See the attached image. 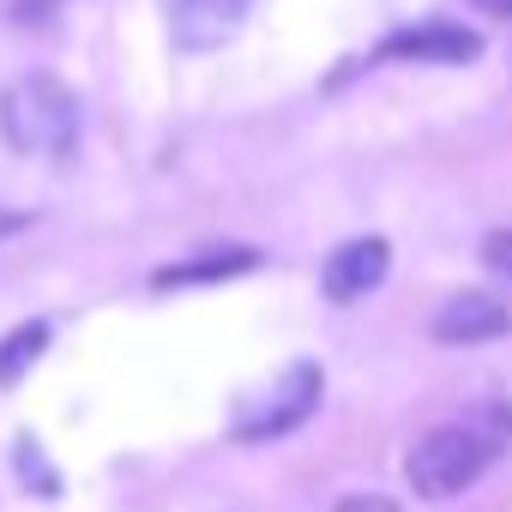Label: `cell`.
Returning a JSON list of instances; mask_svg holds the SVG:
<instances>
[{"label":"cell","instance_id":"obj_1","mask_svg":"<svg viewBox=\"0 0 512 512\" xmlns=\"http://www.w3.org/2000/svg\"><path fill=\"white\" fill-rule=\"evenodd\" d=\"M0 139L25 157L67 163L79 151V97L55 73H25L0 91Z\"/></svg>","mask_w":512,"mask_h":512},{"label":"cell","instance_id":"obj_2","mask_svg":"<svg viewBox=\"0 0 512 512\" xmlns=\"http://www.w3.org/2000/svg\"><path fill=\"white\" fill-rule=\"evenodd\" d=\"M494 452H500L494 434H482V428H470V422H452V428H434V434H422V440L410 446L404 476H410V488H416L422 500H452V494H464V488L494 464Z\"/></svg>","mask_w":512,"mask_h":512},{"label":"cell","instance_id":"obj_3","mask_svg":"<svg viewBox=\"0 0 512 512\" xmlns=\"http://www.w3.org/2000/svg\"><path fill=\"white\" fill-rule=\"evenodd\" d=\"M320 392H326V374H320L314 362L284 368V380L235 422V440H278V434L302 428V422L320 410Z\"/></svg>","mask_w":512,"mask_h":512},{"label":"cell","instance_id":"obj_4","mask_svg":"<svg viewBox=\"0 0 512 512\" xmlns=\"http://www.w3.org/2000/svg\"><path fill=\"white\" fill-rule=\"evenodd\" d=\"M386 272H392V247H386L380 235H356V241L332 247V260H326V272H320V290H326L332 302H362L368 290L386 284Z\"/></svg>","mask_w":512,"mask_h":512},{"label":"cell","instance_id":"obj_5","mask_svg":"<svg viewBox=\"0 0 512 512\" xmlns=\"http://www.w3.org/2000/svg\"><path fill=\"white\" fill-rule=\"evenodd\" d=\"M506 332H512V296H494V290H464L434 314L440 344H488Z\"/></svg>","mask_w":512,"mask_h":512},{"label":"cell","instance_id":"obj_6","mask_svg":"<svg viewBox=\"0 0 512 512\" xmlns=\"http://www.w3.org/2000/svg\"><path fill=\"white\" fill-rule=\"evenodd\" d=\"M163 13H169V37L175 49H223L241 19H247V0H163Z\"/></svg>","mask_w":512,"mask_h":512},{"label":"cell","instance_id":"obj_7","mask_svg":"<svg viewBox=\"0 0 512 512\" xmlns=\"http://www.w3.org/2000/svg\"><path fill=\"white\" fill-rule=\"evenodd\" d=\"M482 55V37L452 25V19H428V25H410V31H392L380 43V61H446V67H464Z\"/></svg>","mask_w":512,"mask_h":512},{"label":"cell","instance_id":"obj_8","mask_svg":"<svg viewBox=\"0 0 512 512\" xmlns=\"http://www.w3.org/2000/svg\"><path fill=\"white\" fill-rule=\"evenodd\" d=\"M260 266L253 247H223V253H205V260H187V266H163L157 272V290H181V284H217V278H241Z\"/></svg>","mask_w":512,"mask_h":512},{"label":"cell","instance_id":"obj_9","mask_svg":"<svg viewBox=\"0 0 512 512\" xmlns=\"http://www.w3.org/2000/svg\"><path fill=\"white\" fill-rule=\"evenodd\" d=\"M43 344H49V326L43 320H31V326H19L7 344H0V386H7V380H19L37 356H43Z\"/></svg>","mask_w":512,"mask_h":512},{"label":"cell","instance_id":"obj_10","mask_svg":"<svg viewBox=\"0 0 512 512\" xmlns=\"http://www.w3.org/2000/svg\"><path fill=\"white\" fill-rule=\"evenodd\" d=\"M482 260H488V272L512 278V229H494V235L482 241Z\"/></svg>","mask_w":512,"mask_h":512},{"label":"cell","instance_id":"obj_11","mask_svg":"<svg viewBox=\"0 0 512 512\" xmlns=\"http://www.w3.org/2000/svg\"><path fill=\"white\" fill-rule=\"evenodd\" d=\"M55 7H61V0H7V13H13L19 25H43Z\"/></svg>","mask_w":512,"mask_h":512},{"label":"cell","instance_id":"obj_12","mask_svg":"<svg viewBox=\"0 0 512 512\" xmlns=\"http://www.w3.org/2000/svg\"><path fill=\"white\" fill-rule=\"evenodd\" d=\"M332 512H398L386 494H350V500H338Z\"/></svg>","mask_w":512,"mask_h":512},{"label":"cell","instance_id":"obj_13","mask_svg":"<svg viewBox=\"0 0 512 512\" xmlns=\"http://www.w3.org/2000/svg\"><path fill=\"white\" fill-rule=\"evenodd\" d=\"M488 7H494V13H512V0H488Z\"/></svg>","mask_w":512,"mask_h":512}]
</instances>
